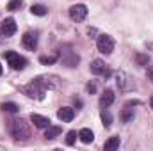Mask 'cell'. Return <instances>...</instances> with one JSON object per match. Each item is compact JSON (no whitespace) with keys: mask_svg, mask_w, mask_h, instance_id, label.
Instances as JSON below:
<instances>
[{"mask_svg":"<svg viewBox=\"0 0 153 151\" xmlns=\"http://www.w3.org/2000/svg\"><path fill=\"white\" fill-rule=\"evenodd\" d=\"M7 128H9V133L16 139V141H27L29 137H30V128H29V124L20 117H14V119H11L9 121V124H7Z\"/></svg>","mask_w":153,"mask_h":151,"instance_id":"obj_1","label":"cell"},{"mask_svg":"<svg viewBox=\"0 0 153 151\" xmlns=\"http://www.w3.org/2000/svg\"><path fill=\"white\" fill-rule=\"evenodd\" d=\"M59 59H61V62H62L64 66H68V68H76V64L80 62L78 53L73 50V46H70V44H64V46L61 48Z\"/></svg>","mask_w":153,"mask_h":151,"instance_id":"obj_2","label":"cell"},{"mask_svg":"<svg viewBox=\"0 0 153 151\" xmlns=\"http://www.w3.org/2000/svg\"><path fill=\"white\" fill-rule=\"evenodd\" d=\"M23 93H25L29 98H34V100H43V98H45L46 89L39 84L38 80H32L30 84H27V85L23 87Z\"/></svg>","mask_w":153,"mask_h":151,"instance_id":"obj_3","label":"cell"},{"mask_svg":"<svg viewBox=\"0 0 153 151\" xmlns=\"http://www.w3.org/2000/svg\"><path fill=\"white\" fill-rule=\"evenodd\" d=\"M96 46H98V52H102L105 55H111L114 52V39L111 36H107V34H102L96 39Z\"/></svg>","mask_w":153,"mask_h":151,"instance_id":"obj_4","label":"cell"},{"mask_svg":"<svg viewBox=\"0 0 153 151\" xmlns=\"http://www.w3.org/2000/svg\"><path fill=\"white\" fill-rule=\"evenodd\" d=\"M5 61L9 62V66L13 70H23L25 64H27V61L20 53H16V52H5Z\"/></svg>","mask_w":153,"mask_h":151,"instance_id":"obj_5","label":"cell"},{"mask_svg":"<svg viewBox=\"0 0 153 151\" xmlns=\"http://www.w3.org/2000/svg\"><path fill=\"white\" fill-rule=\"evenodd\" d=\"M70 18L73 21H84L87 18V7L84 4H75L70 7Z\"/></svg>","mask_w":153,"mask_h":151,"instance_id":"obj_6","label":"cell"},{"mask_svg":"<svg viewBox=\"0 0 153 151\" xmlns=\"http://www.w3.org/2000/svg\"><path fill=\"white\" fill-rule=\"evenodd\" d=\"M36 80H38L45 89H48V91L59 87V78H57L55 75H43V76H38Z\"/></svg>","mask_w":153,"mask_h":151,"instance_id":"obj_7","label":"cell"},{"mask_svg":"<svg viewBox=\"0 0 153 151\" xmlns=\"http://www.w3.org/2000/svg\"><path fill=\"white\" fill-rule=\"evenodd\" d=\"M0 29H2V34L4 36H13V34H16V21L13 20V18H5L4 21H2V25H0Z\"/></svg>","mask_w":153,"mask_h":151,"instance_id":"obj_8","label":"cell"},{"mask_svg":"<svg viewBox=\"0 0 153 151\" xmlns=\"http://www.w3.org/2000/svg\"><path fill=\"white\" fill-rule=\"evenodd\" d=\"M22 44H23L27 50L34 52V50L38 48V38H36V34H32V32L23 34V38H22Z\"/></svg>","mask_w":153,"mask_h":151,"instance_id":"obj_9","label":"cell"},{"mask_svg":"<svg viewBox=\"0 0 153 151\" xmlns=\"http://www.w3.org/2000/svg\"><path fill=\"white\" fill-rule=\"evenodd\" d=\"M114 91H111V89H105L103 93H102V96H100V107L102 109H107V107H111L112 103H114Z\"/></svg>","mask_w":153,"mask_h":151,"instance_id":"obj_10","label":"cell"},{"mask_svg":"<svg viewBox=\"0 0 153 151\" xmlns=\"http://www.w3.org/2000/svg\"><path fill=\"white\" fill-rule=\"evenodd\" d=\"M30 121L34 123L36 128H43V130H46V128L50 126V119L45 117V115H39V114H30Z\"/></svg>","mask_w":153,"mask_h":151,"instance_id":"obj_11","label":"cell"},{"mask_svg":"<svg viewBox=\"0 0 153 151\" xmlns=\"http://www.w3.org/2000/svg\"><path fill=\"white\" fill-rule=\"evenodd\" d=\"M91 73L94 75H107V66L102 59H94L91 62Z\"/></svg>","mask_w":153,"mask_h":151,"instance_id":"obj_12","label":"cell"},{"mask_svg":"<svg viewBox=\"0 0 153 151\" xmlns=\"http://www.w3.org/2000/svg\"><path fill=\"white\" fill-rule=\"evenodd\" d=\"M57 117H59L62 123H70V121H73V117H75V110L70 109V107H62V109H59Z\"/></svg>","mask_w":153,"mask_h":151,"instance_id":"obj_13","label":"cell"},{"mask_svg":"<svg viewBox=\"0 0 153 151\" xmlns=\"http://www.w3.org/2000/svg\"><path fill=\"white\" fill-rule=\"evenodd\" d=\"M78 137H80V141H82L84 144H91V142L94 141V133H93L89 128H82V130L78 132Z\"/></svg>","mask_w":153,"mask_h":151,"instance_id":"obj_14","label":"cell"},{"mask_svg":"<svg viewBox=\"0 0 153 151\" xmlns=\"http://www.w3.org/2000/svg\"><path fill=\"white\" fill-rule=\"evenodd\" d=\"M116 82H117V87L121 91H126L128 89V76H126V73H117L116 75Z\"/></svg>","mask_w":153,"mask_h":151,"instance_id":"obj_15","label":"cell"},{"mask_svg":"<svg viewBox=\"0 0 153 151\" xmlns=\"http://www.w3.org/2000/svg\"><path fill=\"white\" fill-rule=\"evenodd\" d=\"M59 135H61V128H59V126H52V124H50V126L46 128V132H45V137H46L48 141H52V139H55V137H59Z\"/></svg>","mask_w":153,"mask_h":151,"instance_id":"obj_16","label":"cell"},{"mask_svg":"<svg viewBox=\"0 0 153 151\" xmlns=\"http://www.w3.org/2000/svg\"><path fill=\"white\" fill-rule=\"evenodd\" d=\"M119 148V137H111L109 141H105L103 144V150L105 151H114Z\"/></svg>","mask_w":153,"mask_h":151,"instance_id":"obj_17","label":"cell"},{"mask_svg":"<svg viewBox=\"0 0 153 151\" xmlns=\"http://www.w3.org/2000/svg\"><path fill=\"white\" fill-rule=\"evenodd\" d=\"M2 110L4 112H9V114H16L20 110V107L16 103H13V101H7V103H2Z\"/></svg>","mask_w":153,"mask_h":151,"instance_id":"obj_18","label":"cell"},{"mask_svg":"<svg viewBox=\"0 0 153 151\" xmlns=\"http://www.w3.org/2000/svg\"><path fill=\"white\" fill-rule=\"evenodd\" d=\"M30 13H32V14H36V16H45L48 11H46V7H45V5L36 4V5H32V7H30Z\"/></svg>","mask_w":153,"mask_h":151,"instance_id":"obj_19","label":"cell"},{"mask_svg":"<svg viewBox=\"0 0 153 151\" xmlns=\"http://www.w3.org/2000/svg\"><path fill=\"white\" fill-rule=\"evenodd\" d=\"M102 121H103V124H105L107 128L112 124V115H111V112H109L107 109H102Z\"/></svg>","mask_w":153,"mask_h":151,"instance_id":"obj_20","label":"cell"},{"mask_svg":"<svg viewBox=\"0 0 153 151\" xmlns=\"http://www.w3.org/2000/svg\"><path fill=\"white\" fill-rule=\"evenodd\" d=\"M135 61H137L139 66H148L150 57H148V53H137V55H135Z\"/></svg>","mask_w":153,"mask_h":151,"instance_id":"obj_21","label":"cell"},{"mask_svg":"<svg viewBox=\"0 0 153 151\" xmlns=\"http://www.w3.org/2000/svg\"><path fill=\"white\" fill-rule=\"evenodd\" d=\"M55 61H57V55H48V57L43 55V57H39V62L41 64H53Z\"/></svg>","mask_w":153,"mask_h":151,"instance_id":"obj_22","label":"cell"},{"mask_svg":"<svg viewBox=\"0 0 153 151\" xmlns=\"http://www.w3.org/2000/svg\"><path fill=\"white\" fill-rule=\"evenodd\" d=\"M22 4H23V0H11V2L7 4V9H9V11H18V9L22 7Z\"/></svg>","mask_w":153,"mask_h":151,"instance_id":"obj_23","label":"cell"},{"mask_svg":"<svg viewBox=\"0 0 153 151\" xmlns=\"http://www.w3.org/2000/svg\"><path fill=\"white\" fill-rule=\"evenodd\" d=\"M76 137H78V135H76V132H73V130H71V132H68V135H66V144H68V146H73V144H75V141H76Z\"/></svg>","mask_w":153,"mask_h":151,"instance_id":"obj_24","label":"cell"},{"mask_svg":"<svg viewBox=\"0 0 153 151\" xmlns=\"http://www.w3.org/2000/svg\"><path fill=\"white\" fill-rule=\"evenodd\" d=\"M121 119H123L125 123H128V121H132V119H134V112H132L130 109H125V112L121 114Z\"/></svg>","mask_w":153,"mask_h":151,"instance_id":"obj_25","label":"cell"},{"mask_svg":"<svg viewBox=\"0 0 153 151\" xmlns=\"http://www.w3.org/2000/svg\"><path fill=\"white\" fill-rule=\"evenodd\" d=\"M85 89H87V93H96V84H94V82H93V84H87Z\"/></svg>","mask_w":153,"mask_h":151,"instance_id":"obj_26","label":"cell"},{"mask_svg":"<svg viewBox=\"0 0 153 151\" xmlns=\"http://www.w3.org/2000/svg\"><path fill=\"white\" fill-rule=\"evenodd\" d=\"M148 80H152V82H153V66L148 68Z\"/></svg>","mask_w":153,"mask_h":151,"instance_id":"obj_27","label":"cell"},{"mask_svg":"<svg viewBox=\"0 0 153 151\" xmlns=\"http://www.w3.org/2000/svg\"><path fill=\"white\" fill-rule=\"evenodd\" d=\"M150 105H152V109H153V96H152V100H150Z\"/></svg>","mask_w":153,"mask_h":151,"instance_id":"obj_28","label":"cell"},{"mask_svg":"<svg viewBox=\"0 0 153 151\" xmlns=\"http://www.w3.org/2000/svg\"><path fill=\"white\" fill-rule=\"evenodd\" d=\"M0 75H2V66H0Z\"/></svg>","mask_w":153,"mask_h":151,"instance_id":"obj_29","label":"cell"}]
</instances>
